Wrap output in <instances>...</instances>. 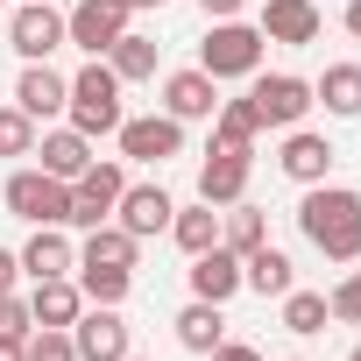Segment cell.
<instances>
[{
	"instance_id": "cell-1",
	"label": "cell",
	"mask_w": 361,
	"mask_h": 361,
	"mask_svg": "<svg viewBox=\"0 0 361 361\" xmlns=\"http://www.w3.org/2000/svg\"><path fill=\"white\" fill-rule=\"evenodd\" d=\"M298 234L326 255V262H361V192L354 185H305L298 199Z\"/></svg>"
},
{
	"instance_id": "cell-2",
	"label": "cell",
	"mask_w": 361,
	"mask_h": 361,
	"mask_svg": "<svg viewBox=\"0 0 361 361\" xmlns=\"http://www.w3.org/2000/svg\"><path fill=\"white\" fill-rule=\"evenodd\" d=\"M64 121L78 128V135H114L121 121H128V106H121V78H114V64L106 57H85V71L71 78V99H64Z\"/></svg>"
},
{
	"instance_id": "cell-3",
	"label": "cell",
	"mask_w": 361,
	"mask_h": 361,
	"mask_svg": "<svg viewBox=\"0 0 361 361\" xmlns=\"http://www.w3.org/2000/svg\"><path fill=\"white\" fill-rule=\"evenodd\" d=\"M262 57H269V36H262L255 22H241V15H234V22H213L206 43H199V71L220 78V85H227V78H255Z\"/></svg>"
},
{
	"instance_id": "cell-4",
	"label": "cell",
	"mask_w": 361,
	"mask_h": 361,
	"mask_svg": "<svg viewBox=\"0 0 361 361\" xmlns=\"http://www.w3.org/2000/svg\"><path fill=\"white\" fill-rule=\"evenodd\" d=\"M0 206H8L15 220H29V227H71V185L64 177H50V170H8V185H0Z\"/></svg>"
},
{
	"instance_id": "cell-5",
	"label": "cell",
	"mask_w": 361,
	"mask_h": 361,
	"mask_svg": "<svg viewBox=\"0 0 361 361\" xmlns=\"http://www.w3.org/2000/svg\"><path fill=\"white\" fill-rule=\"evenodd\" d=\"M128 22H135L128 0H71V8H64V43L85 50V57H106L128 36Z\"/></svg>"
},
{
	"instance_id": "cell-6",
	"label": "cell",
	"mask_w": 361,
	"mask_h": 361,
	"mask_svg": "<svg viewBox=\"0 0 361 361\" xmlns=\"http://www.w3.org/2000/svg\"><path fill=\"white\" fill-rule=\"evenodd\" d=\"M248 99H255V114H262V128H305V114H312V78H298V71H255L248 78Z\"/></svg>"
},
{
	"instance_id": "cell-7",
	"label": "cell",
	"mask_w": 361,
	"mask_h": 361,
	"mask_svg": "<svg viewBox=\"0 0 361 361\" xmlns=\"http://www.w3.org/2000/svg\"><path fill=\"white\" fill-rule=\"evenodd\" d=\"M121 192H128V170H121V163H106V156H92V163H85V170L71 177V227L85 234V227L114 220Z\"/></svg>"
},
{
	"instance_id": "cell-8",
	"label": "cell",
	"mask_w": 361,
	"mask_h": 361,
	"mask_svg": "<svg viewBox=\"0 0 361 361\" xmlns=\"http://www.w3.org/2000/svg\"><path fill=\"white\" fill-rule=\"evenodd\" d=\"M8 43L22 64H50L64 50V15L50 8V0H15L8 8Z\"/></svg>"
},
{
	"instance_id": "cell-9",
	"label": "cell",
	"mask_w": 361,
	"mask_h": 361,
	"mask_svg": "<svg viewBox=\"0 0 361 361\" xmlns=\"http://www.w3.org/2000/svg\"><path fill=\"white\" fill-rule=\"evenodd\" d=\"M121 142V163H170V156H185V121H170V114H128L114 128Z\"/></svg>"
},
{
	"instance_id": "cell-10",
	"label": "cell",
	"mask_w": 361,
	"mask_h": 361,
	"mask_svg": "<svg viewBox=\"0 0 361 361\" xmlns=\"http://www.w3.org/2000/svg\"><path fill=\"white\" fill-rule=\"evenodd\" d=\"M71 347H78V361H128L135 340H128L121 305H85V312L71 319Z\"/></svg>"
},
{
	"instance_id": "cell-11",
	"label": "cell",
	"mask_w": 361,
	"mask_h": 361,
	"mask_svg": "<svg viewBox=\"0 0 361 361\" xmlns=\"http://www.w3.org/2000/svg\"><path fill=\"white\" fill-rule=\"evenodd\" d=\"M340 163V149L319 135V128H283V149H276V170L290 177V185H326Z\"/></svg>"
},
{
	"instance_id": "cell-12",
	"label": "cell",
	"mask_w": 361,
	"mask_h": 361,
	"mask_svg": "<svg viewBox=\"0 0 361 361\" xmlns=\"http://www.w3.org/2000/svg\"><path fill=\"white\" fill-rule=\"evenodd\" d=\"M248 170H255V149H206V163H199V199L206 206H234V199H248Z\"/></svg>"
},
{
	"instance_id": "cell-13",
	"label": "cell",
	"mask_w": 361,
	"mask_h": 361,
	"mask_svg": "<svg viewBox=\"0 0 361 361\" xmlns=\"http://www.w3.org/2000/svg\"><path fill=\"white\" fill-rule=\"evenodd\" d=\"M276 50H305V43H319V29H326V15H319V0H262V22H255Z\"/></svg>"
},
{
	"instance_id": "cell-14",
	"label": "cell",
	"mask_w": 361,
	"mask_h": 361,
	"mask_svg": "<svg viewBox=\"0 0 361 361\" xmlns=\"http://www.w3.org/2000/svg\"><path fill=\"white\" fill-rule=\"evenodd\" d=\"M213 106H220V78H206L199 64H185V71H163V114L170 121H213Z\"/></svg>"
},
{
	"instance_id": "cell-15",
	"label": "cell",
	"mask_w": 361,
	"mask_h": 361,
	"mask_svg": "<svg viewBox=\"0 0 361 361\" xmlns=\"http://www.w3.org/2000/svg\"><path fill=\"white\" fill-rule=\"evenodd\" d=\"M170 213H177V199L163 185H128L114 206V227H128L135 241H156V234H170Z\"/></svg>"
},
{
	"instance_id": "cell-16",
	"label": "cell",
	"mask_w": 361,
	"mask_h": 361,
	"mask_svg": "<svg viewBox=\"0 0 361 361\" xmlns=\"http://www.w3.org/2000/svg\"><path fill=\"white\" fill-rule=\"evenodd\" d=\"M15 255H22V276H29V283H43V276H71V269H78V241H71V227H36Z\"/></svg>"
},
{
	"instance_id": "cell-17",
	"label": "cell",
	"mask_w": 361,
	"mask_h": 361,
	"mask_svg": "<svg viewBox=\"0 0 361 361\" xmlns=\"http://www.w3.org/2000/svg\"><path fill=\"white\" fill-rule=\"evenodd\" d=\"M92 156H99V142H92V135H78L71 121H64V128H43V135H36V170L64 177V185H71V177H78V170H85Z\"/></svg>"
},
{
	"instance_id": "cell-18",
	"label": "cell",
	"mask_w": 361,
	"mask_h": 361,
	"mask_svg": "<svg viewBox=\"0 0 361 361\" xmlns=\"http://www.w3.org/2000/svg\"><path fill=\"white\" fill-rule=\"evenodd\" d=\"M64 99H71V78H64V71H50V64H22V78H15V106H22L36 128L57 121Z\"/></svg>"
},
{
	"instance_id": "cell-19",
	"label": "cell",
	"mask_w": 361,
	"mask_h": 361,
	"mask_svg": "<svg viewBox=\"0 0 361 361\" xmlns=\"http://www.w3.org/2000/svg\"><path fill=\"white\" fill-rule=\"evenodd\" d=\"M185 283H192V298L227 305V298H241V255H234V248H206V255H192Z\"/></svg>"
},
{
	"instance_id": "cell-20",
	"label": "cell",
	"mask_w": 361,
	"mask_h": 361,
	"mask_svg": "<svg viewBox=\"0 0 361 361\" xmlns=\"http://www.w3.org/2000/svg\"><path fill=\"white\" fill-rule=\"evenodd\" d=\"M135 262H142V241H135L128 227H114V220L85 227V241H78V269H135Z\"/></svg>"
},
{
	"instance_id": "cell-21",
	"label": "cell",
	"mask_w": 361,
	"mask_h": 361,
	"mask_svg": "<svg viewBox=\"0 0 361 361\" xmlns=\"http://www.w3.org/2000/svg\"><path fill=\"white\" fill-rule=\"evenodd\" d=\"M290 283H298V269H290V255H283L276 241H262V248L241 255V290H255V298H283Z\"/></svg>"
},
{
	"instance_id": "cell-22",
	"label": "cell",
	"mask_w": 361,
	"mask_h": 361,
	"mask_svg": "<svg viewBox=\"0 0 361 361\" xmlns=\"http://www.w3.org/2000/svg\"><path fill=\"white\" fill-rule=\"evenodd\" d=\"M78 312H85L78 276H43V283H29V319H36V326H71Z\"/></svg>"
},
{
	"instance_id": "cell-23",
	"label": "cell",
	"mask_w": 361,
	"mask_h": 361,
	"mask_svg": "<svg viewBox=\"0 0 361 361\" xmlns=\"http://www.w3.org/2000/svg\"><path fill=\"white\" fill-rule=\"evenodd\" d=\"M312 106H326L333 121H361V64H326L312 78Z\"/></svg>"
},
{
	"instance_id": "cell-24",
	"label": "cell",
	"mask_w": 361,
	"mask_h": 361,
	"mask_svg": "<svg viewBox=\"0 0 361 361\" xmlns=\"http://www.w3.org/2000/svg\"><path fill=\"white\" fill-rule=\"evenodd\" d=\"M170 326H177V347H185V354H213V347L227 340V305H206V298H192L185 312L170 319Z\"/></svg>"
},
{
	"instance_id": "cell-25",
	"label": "cell",
	"mask_w": 361,
	"mask_h": 361,
	"mask_svg": "<svg viewBox=\"0 0 361 361\" xmlns=\"http://www.w3.org/2000/svg\"><path fill=\"white\" fill-rule=\"evenodd\" d=\"M106 64H114V78H121V85H149V78L163 71V43H156V36H142V29H128V36L106 50Z\"/></svg>"
},
{
	"instance_id": "cell-26",
	"label": "cell",
	"mask_w": 361,
	"mask_h": 361,
	"mask_svg": "<svg viewBox=\"0 0 361 361\" xmlns=\"http://www.w3.org/2000/svg\"><path fill=\"white\" fill-rule=\"evenodd\" d=\"M170 241L185 248V255H206V248H220V206H177L170 213Z\"/></svg>"
},
{
	"instance_id": "cell-27",
	"label": "cell",
	"mask_w": 361,
	"mask_h": 361,
	"mask_svg": "<svg viewBox=\"0 0 361 361\" xmlns=\"http://www.w3.org/2000/svg\"><path fill=\"white\" fill-rule=\"evenodd\" d=\"M213 142H220V149H255V142H262L255 99H220V106H213Z\"/></svg>"
},
{
	"instance_id": "cell-28",
	"label": "cell",
	"mask_w": 361,
	"mask_h": 361,
	"mask_svg": "<svg viewBox=\"0 0 361 361\" xmlns=\"http://www.w3.org/2000/svg\"><path fill=\"white\" fill-rule=\"evenodd\" d=\"M262 241H269V213H262V206H248V199L220 206V248L248 255V248H262Z\"/></svg>"
},
{
	"instance_id": "cell-29",
	"label": "cell",
	"mask_w": 361,
	"mask_h": 361,
	"mask_svg": "<svg viewBox=\"0 0 361 361\" xmlns=\"http://www.w3.org/2000/svg\"><path fill=\"white\" fill-rule=\"evenodd\" d=\"M276 312H283V333H298V340H312V333H326V326H333L326 290H305V283H290V290L276 298Z\"/></svg>"
},
{
	"instance_id": "cell-30",
	"label": "cell",
	"mask_w": 361,
	"mask_h": 361,
	"mask_svg": "<svg viewBox=\"0 0 361 361\" xmlns=\"http://www.w3.org/2000/svg\"><path fill=\"white\" fill-rule=\"evenodd\" d=\"M71 276H78L85 305H128V290H135V269H71Z\"/></svg>"
},
{
	"instance_id": "cell-31",
	"label": "cell",
	"mask_w": 361,
	"mask_h": 361,
	"mask_svg": "<svg viewBox=\"0 0 361 361\" xmlns=\"http://www.w3.org/2000/svg\"><path fill=\"white\" fill-rule=\"evenodd\" d=\"M36 135H43V128H36L15 99L0 106V156H36Z\"/></svg>"
},
{
	"instance_id": "cell-32",
	"label": "cell",
	"mask_w": 361,
	"mask_h": 361,
	"mask_svg": "<svg viewBox=\"0 0 361 361\" xmlns=\"http://www.w3.org/2000/svg\"><path fill=\"white\" fill-rule=\"evenodd\" d=\"M22 361H78V347H71V326H36V333L22 340Z\"/></svg>"
},
{
	"instance_id": "cell-33",
	"label": "cell",
	"mask_w": 361,
	"mask_h": 361,
	"mask_svg": "<svg viewBox=\"0 0 361 361\" xmlns=\"http://www.w3.org/2000/svg\"><path fill=\"white\" fill-rule=\"evenodd\" d=\"M326 312H333L340 326H361V269H354V276H340V283L326 290Z\"/></svg>"
},
{
	"instance_id": "cell-34",
	"label": "cell",
	"mask_w": 361,
	"mask_h": 361,
	"mask_svg": "<svg viewBox=\"0 0 361 361\" xmlns=\"http://www.w3.org/2000/svg\"><path fill=\"white\" fill-rule=\"evenodd\" d=\"M0 333H8V340H29V333H36V319H29V298H22V290H0Z\"/></svg>"
},
{
	"instance_id": "cell-35",
	"label": "cell",
	"mask_w": 361,
	"mask_h": 361,
	"mask_svg": "<svg viewBox=\"0 0 361 361\" xmlns=\"http://www.w3.org/2000/svg\"><path fill=\"white\" fill-rule=\"evenodd\" d=\"M213 361H262V347H248V340H220Z\"/></svg>"
},
{
	"instance_id": "cell-36",
	"label": "cell",
	"mask_w": 361,
	"mask_h": 361,
	"mask_svg": "<svg viewBox=\"0 0 361 361\" xmlns=\"http://www.w3.org/2000/svg\"><path fill=\"white\" fill-rule=\"evenodd\" d=\"M199 8H206V22H234V15L248 8V0H199Z\"/></svg>"
},
{
	"instance_id": "cell-37",
	"label": "cell",
	"mask_w": 361,
	"mask_h": 361,
	"mask_svg": "<svg viewBox=\"0 0 361 361\" xmlns=\"http://www.w3.org/2000/svg\"><path fill=\"white\" fill-rule=\"evenodd\" d=\"M15 283H22V255H15V248H0V290H15Z\"/></svg>"
},
{
	"instance_id": "cell-38",
	"label": "cell",
	"mask_w": 361,
	"mask_h": 361,
	"mask_svg": "<svg viewBox=\"0 0 361 361\" xmlns=\"http://www.w3.org/2000/svg\"><path fill=\"white\" fill-rule=\"evenodd\" d=\"M340 29H347V36L361 43V0H347V8H340Z\"/></svg>"
},
{
	"instance_id": "cell-39",
	"label": "cell",
	"mask_w": 361,
	"mask_h": 361,
	"mask_svg": "<svg viewBox=\"0 0 361 361\" xmlns=\"http://www.w3.org/2000/svg\"><path fill=\"white\" fill-rule=\"evenodd\" d=\"M0 361H22V340H8V333H0Z\"/></svg>"
},
{
	"instance_id": "cell-40",
	"label": "cell",
	"mask_w": 361,
	"mask_h": 361,
	"mask_svg": "<svg viewBox=\"0 0 361 361\" xmlns=\"http://www.w3.org/2000/svg\"><path fill=\"white\" fill-rule=\"evenodd\" d=\"M128 8H135V15H142V8H163V0H128Z\"/></svg>"
},
{
	"instance_id": "cell-41",
	"label": "cell",
	"mask_w": 361,
	"mask_h": 361,
	"mask_svg": "<svg viewBox=\"0 0 361 361\" xmlns=\"http://www.w3.org/2000/svg\"><path fill=\"white\" fill-rule=\"evenodd\" d=\"M347 361H361V340H354V354H347Z\"/></svg>"
},
{
	"instance_id": "cell-42",
	"label": "cell",
	"mask_w": 361,
	"mask_h": 361,
	"mask_svg": "<svg viewBox=\"0 0 361 361\" xmlns=\"http://www.w3.org/2000/svg\"><path fill=\"white\" fill-rule=\"evenodd\" d=\"M8 8H15V0H0V15H8Z\"/></svg>"
},
{
	"instance_id": "cell-43",
	"label": "cell",
	"mask_w": 361,
	"mask_h": 361,
	"mask_svg": "<svg viewBox=\"0 0 361 361\" xmlns=\"http://www.w3.org/2000/svg\"><path fill=\"white\" fill-rule=\"evenodd\" d=\"M128 361H142V354H128Z\"/></svg>"
},
{
	"instance_id": "cell-44",
	"label": "cell",
	"mask_w": 361,
	"mask_h": 361,
	"mask_svg": "<svg viewBox=\"0 0 361 361\" xmlns=\"http://www.w3.org/2000/svg\"><path fill=\"white\" fill-rule=\"evenodd\" d=\"M290 361H298V354H290Z\"/></svg>"
}]
</instances>
